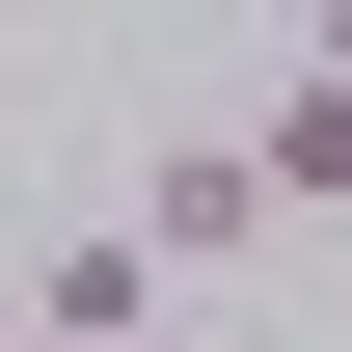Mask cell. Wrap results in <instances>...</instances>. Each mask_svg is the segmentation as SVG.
Listing matches in <instances>:
<instances>
[{
	"instance_id": "cell-4",
	"label": "cell",
	"mask_w": 352,
	"mask_h": 352,
	"mask_svg": "<svg viewBox=\"0 0 352 352\" xmlns=\"http://www.w3.org/2000/svg\"><path fill=\"white\" fill-rule=\"evenodd\" d=\"M325 54H352V0H325Z\"/></svg>"
},
{
	"instance_id": "cell-5",
	"label": "cell",
	"mask_w": 352,
	"mask_h": 352,
	"mask_svg": "<svg viewBox=\"0 0 352 352\" xmlns=\"http://www.w3.org/2000/svg\"><path fill=\"white\" fill-rule=\"evenodd\" d=\"M0 352H28V325H0Z\"/></svg>"
},
{
	"instance_id": "cell-1",
	"label": "cell",
	"mask_w": 352,
	"mask_h": 352,
	"mask_svg": "<svg viewBox=\"0 0 352 352\" xmlns=\"http://www.w3.org/2000/svg\"><path fill=\"white\" fill-rule=\"evenodd\" d=\"M135 244L163 271H244L271 244V135H163V163H135Z\"/></svg>"
},
{
	"instance_id": "cell-3",
	"label": "cell",
	"mask_w": 352,
	"mask_h": 352,
	"mask_svg": "<svg viewBox=\"0 0 352 352\" xmlns=\"http://www.w3.org/2000/svg\"><path fill=\"white\" fill-rule=\"evenodd\" d=\"M244 135H271V217H352V54H298Z\"/></svg>"
},
{
	"instance_id": "cell-2",
	"label": "cell",
	"mask_w": 352,
	"mask_h": 352,
	"mask_svg": "<svg viewBox=\"0 0 352 352\" xmlns=\"http://www.w3.org/2000/svg\"><path fill=\"white\" fill-rule=\"evenodd\" d=\"M0 325H28V352H163V244H135V217H82L28 298H0Z\"/></svg>"
}]
</instances>
